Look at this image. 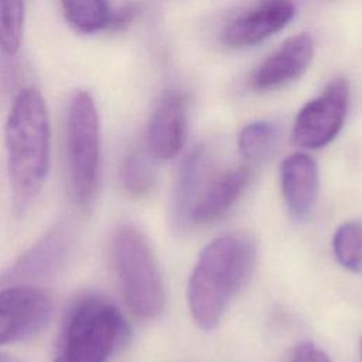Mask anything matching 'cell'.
<instances>
[{
	"label": "cell",
	"mask_w": 362,
	"mask_h": 362,
	"mask_svg": "<svg viewBox=\"0 0 362 362\" xmlns=\"http://www.w3.org/2000/svg\"><path fill=\"white\" fill-rule=\"evenodd\" d=\"M4 141L11 211L23 218L41 194L51 161L48 107L35 88H24L16 95L6 120Z\"/></svg>",
	"instance_id": "6da1fadb"
},
{
	"label": "cell",
	"mask_w": 362,
	"mask_h": 362,
	"mask_svg": "<svg viewBox=\"0 0 362 362\" xmlns=\"http://www.w3.org/2000/svg\"><path fill=\"white\" fill-rule=\"evenodd\" d=\"M257 249L245 233H225L199 253L187 284L188 308L204 331L216 328L236 294L249 281Z\"/></svg>",
	"instance_id": "7a4b0ae2"
},
{
	"label": "cell",
	"mask_w": 362,
	"mask_h": 362,
	"mask_svg": "<svg viewBox=\"0 0 362 362\" xmlns=\"http://www.w3.org/2000/svg\"><path fill=\"white\" fill-rule=\"evenodd\" d=\"M129 339L122 311L100 294H83L62 317L52 362H110Z\"/></svg>",
	"instance_id": "3957f363"
},
{
	"label": "cell",
	"mask_w": 362,
	"mask_h": 362,
	"mask_svg": "<svg viewBox=\"0 0 362 362\" xmlns=\"http://www.w3.org/2000/svg\"><path fill=\"white\" fill-rule=\"evenodd\" d=\"M110 260L127 308L140 320L160 317L165 307V288L147 236L132 223L119 225L110 239Z\"/></svg>",
	"instance_id": "277c9868"
},
{
	"label": "cell",
	"mask_w": 362,
	"mask_h": 362,
	"mask_svg": "<svg viewBox=\"0 0 362 362\" xmlns=\"http://www.w3.org/2000/svg\"><path fill=\"white\" fill-rule=\"evenodd\" d=\"M65 148L71 199L76 206L86 208L96 197L100 178L99 113L88 90H76L69 100Z\"/></svg>",
	"instance_id": "5b68a950"
},
{
	"label": "cell",
	"mask_w": 362,
	"mask_h": 362,
	"mask_svg": "<svg viewBox=\"0 0 362 362\" xmlns=\"http://www.w3.org/2000/svg\"><path fill=\"white\" fill-rule=\"evenodd\" d=\"M54 314L52 296L34 284H7L0 288V346L41 332Z\"/></svg>",
	"instance_id": "8992f818"
},
{
	"label": "cell",
	"mask_w": 362,
	"mask_h": 362,
	"mask_svg": "<svg viewBox=\"0 0 362 362\" xmlns=\"http://www.w3.org/2000/svg\"><path fill=\"white\" fill-rule=\"evenodd\" d=\"M349 83L345 78L332 79L324 90L308 100L297 113L291 139L303 148H321L331 143L346 117Z\"/></svg>",
	"instance_id": "52a82bcc"
},
{
	"label": "cell",
	"mask_w": 362,
	"mask_h": 362,
	"mask_svg": "<svg viewBox=\"0 0 362 362\" xmlns=\"http://www.w3.org/2000/svg\"><path fill=\"white\" fill-rule=\"evenodd\" d=\"M72 233L65 222L55 223L23 252L0 279L1 286L34 284L54 277L66 263Z\"/></svg>",
	"instance_id": "ba28073f"
},
{
	"label": "cell",
	"mask_w": 362,
	"mask_h": 362,
	"mask_svg": "<svg viewBox=\"0 0 362 362\" xmlns=\"http://www.w3.org/2000/svg\"><path fill=\"white\" fill-rule=\"evenodd\" d=\"M294 14L291 0H262L225 27L222 41L230 48L256 45L284 28Z\"/></svg>",
	"instance_id": "9c48e42d"
},
{
	"label": "cell",
	"mask_w": 362,
	"mask_h": 362,
	"mask_svg": "<svg viewBox=\"0 0 362 362\" xmlns=\"http://www.w3.org/2000/svg\"><path fill=\"white\" fill-rule=\"evenodd\" d=\"M185 102L181 93L168 90L156 102L146 129V150L153 158L175 157L185 140Z\"/></svg>",
	"instance_id": "30bf717a"
},
{
	"label": "cell",
	"mask_w": 362,
	"mask_h": 362,
	"mask_svg": "<svg viewBox=\"0 0 362 362\" xmlns=\"http://www.w3.org/2000/svg\"><path fill=\"white\" fill-rule=\"evenodd\" d=\"M314 54V40L308 33L287 38L255 71L252 86L259 90L273 89L301 76Z\"/></svg>",
	"instance_id": "8fae6325"
},
{
	"label": "cell",
	"mask_w": 362,
	"mask_h": 362,
	"mask_svg": "<svg viewBox=\"0 0 362 362\" xmlns=\"http://www.w3.org/2000/svg\"><path fill=\"white\" fill-rule=\"evenodd\" d=\"M280 184L286 208L294 221H305L311 215L318 197L320 173L313 157L294 153L280 164Z\"/></svg>",
	"instance_id": "7c38bea8"
},
{
	"label": "cell",
	"mask_w": 362,
	"mask_h": 362,
	"mask_svg": "<svg viewBox=\"0 0 362 362\" xmlns=\"http://www.w3.org/2000/svg\"><path fill=\"white\" fill-rule=\"evenodd\" d=\"M250 181L247 167L212 173L201 189L189 215L191 223H208L221 218L238 201Z\"/></svg>",
	"instance_id": "4fadbf2b"
},
{
	"label": "cell",
	"mask_w": 362,
	"mask_h": 362,
	"mask_svg": "<svg viewBox=\"0 0 362 362\" xmlns=\"http://www.w3.org/2000/svg\"><path fill=\"white\" fill-rule=\"evenodd\" d=\"M211 174V156L205 146L194 147L181 161L171 198V222L177 229L189 225L191 209Z\"/></svg>",
	"instance_id": "5bb4252c"
},
{
	"label": "cell",
	"mask_w": 362,
	"mask_h": 362,
	"mask_svg": "<svg viewBox=\"0 0 362 362\" xmlns=\"http://www.w3.org/2000/svg\"><path fill=\"white\" fill-rule=\"evenodd\" d=\"M69 25L78 33L93 34L109 30L113 10L107 0H59Z\"/></svg>",
	"instance_id": "9a60e30c"
},
{
	"label": "cell",
	"mask_w": 362,
	"mask_h": 362,
	"mask_svg": "<svg viewBox=\"0 0 362 362\" xmlns=\"http://www.w3.org/2000/svg\"><path fill=\"white\" fill-rule=\"evenodd\" d=\"M119 178L123 189L134 198L148 195L156 185V170L153 157L147 150L129 151L119 170Z\"/></svg>",
	"instance_id": "2e32d148"
},
{
	"label": "cell",
	"mask_w": 362,
	"mask_h": 362,
	"mask_svg": "<svg viewBox=\"0 0 362 362\" xmlns=\"http://www.w3.org/2000/svg\"><path fill=\"white\" fill-rule=\"evenodd\" d=\"M277 127L267 120H256L246 124L238 137L240 154L252 163L267 158L277 141Z\"/></svg>",
	"instance_id": "e0dca14e"
},
{
	"label": "cell",
	"mask_w": 362,
	"mask_h": 362,
	"mask_svg": "<svg viewBox=\"0 0 362 362\" xmlns=\"http://www.w3.org/2000/svg\"><path fill=\"white\" fill-rule=\"evenodd\" d=\"M332 250L338 263L352 272H362V222L341 223L332 238Z\"/></svg>",
	"instance_id": "ac0fdd59"
},
{
	"label": "cell",
	"mask_w": 362,
	"mask_h": 362,
	"mask_svg": "<svg viewBox=\"0 0 362 362\" xmlns=\"http://www.w3.org/2000/svg\"><path fill=\"white\" fill-rule=\"evenodd\" d=\"M24 0H0V49L14 55L23 38Z\"/></svg>",
	"instance_id": "d6986e66"
},
{
	"label": "cell",
	"mask_w": 362,
	"mask_h": 362,
	"mask_svg": "<svg viewBox=\"0 0 362 362\" xmlns=\"http://www.w3.org/2000/svg\"><path fill=\"white\" fill-rule=\"evenodd\" d=\"M290 362H331V359L317 345L311 342H303L294 349Z\"/></svg>",
	"instance_id": "ffe728a7"
},
{
	"label": "cell",
	"mask_w": 362,
	"mask_h": 362,
	"mask_svg": "<svg viewBox=\"0 0 362 362\" xmlns=\"http://www.w3.org/2000/svg\"><path fill=\"white\" fill-rule=\"evenodd\" d=\"M0 362H21V361H18L17 358H13V356H10V355L0 354Z\"/></svg>",
	"instance_id": "44dd1931"
},
{
	"label": "cell",
	"mask_w": 362,
	"mask_h": 362,
	"mask_svg": "<svg viewBox=\"0 0 362 362\" xmlns=\"http://www.w3.org/2000/svg\"><path fill=\"white\" fill-rule=\"evenodd\" d=\"M361 356H362V339H361Z\"/></svg>",
	"instance_id": "7402d4cb"
}]
</instances>
